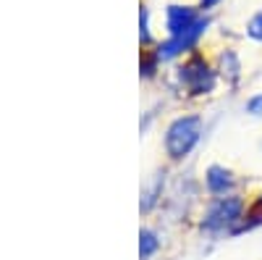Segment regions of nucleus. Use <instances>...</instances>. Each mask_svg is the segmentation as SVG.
Segmentation results:
<instances>
[{
	"label": "nucleus",
	"mask_w": 262,
	"mask_h": 260,
	"mask_svg": "<svg viewBox=\"0 0 262 260\" xmlns=\"http://www.w3.org/2000/svg\"><path fill=\"white\" fill-rule=\"evenodd\" d=\"M205 129H207V124H205V116L202 113H181V116H176L165 126V134H163V150H165V155L173 163L186 161L194 150L202 145Z\"/></svg>",
	"instance_id": "nucleus-2"
},
{
	"label": "nucleus",
	"mask_w": 262,
	"mask_h": 260,
	"mask_svg": "<svg viewBox=\"0 0 262 260\" xmlns=\"http://www.w3.org/2000/svg\"><path fill=\"white\" fill-rule=\"evenodd\" d=\"M139 39L142 45H149L152 42V32H149V8L139 6Z\"/></svg>",
	"instance_id": "nucleus-11"
},
{
	"label": "nucleus",
	"mask_w": 262,
	"mask_h": 260,
	"mask_svg": "<svg viewBox=\"0 0 262 260\" xmlns=\"http://www.w3.org/2000/svg\"><path fill=\"white\" fill-rule=\"evenodd\" d=\"M202 187L207 197H226V194L238 192V176L226 163H210L202 173Z\"/></svg>",
	"instance_id": "nucleus-4"
},
{
	"label": "nucleus",
	"mask_w": 262,
	"mask_h": 260,
	"mask_svg": "<svg viewBox=\"0 0 262 260\" xmlns=\"http://www.w3.org/2000/svg\"><path fill=\"white\" fill-rule=\"evenodd\" d=\"M257 200H259V203H262V192H259V194H257Z\"/></svg>",
	"instance_id": "nucleus-14"
},
{
	"label": "nucleus",
	"mask_w": 262,
	"mask_h": 260,
	"mask_svg": "<svg viewBox=\"0 0 262 260\" xmlns=\"http://www.w3.org/2000/svg\"><path fill=\"white\" fill-rule=\"evenodd\" d=\"M158 250H160V236L152 229H142L139 231V257L149 260L152 255H158Z\"/></svg>",
	"instance_id": "nucleus-8"
},
{
	"label": "nucleus",
	"mask_w": 262,
	"mask_h": 260,
	"mask_svg": "<svg viewBox=\"0 0 262 260\" xmlns=\"http://www.w3.org/2000/svg\"><path fill=\"white\" fill-rule=\"evenodd\" d=\"M249 208V197H244L242 192L226 194V197H210L200 213V221H196V229H200L202 236L207 239H223V236H231L233 229L238 226V221L244 218V213Z\"/></svg>",
	"instance_id": "nucleus-1"
},
{
	"label": "nucleus",
	"mask_w": 262,
	"mask_h": 260,
	"mask_svg": "<svg viewBox=\"0 0 262 260\" xmlns=\"http://www.w3.org/2000/svg\"><path fill=\"white\" fill-rule=\"evenodd\" d=\"M257 229H262V203H259L257 197H252V200H249V208H247V213H244V218L238 221V226L233 229L231 239H236V236H244V234H252V231H257Z\"/></svg>",
	"instance_id": "nucleus-7"
},
{
	"label": "nucleus",
	"mask_w": 262,
	"mask_h": 260,
	"mask_svg": "<svg viewBox=\"0 0 262 260\" xmlns=\"http://www.w3.org/2000/svg\"><path fill=\"white\" fill-rule=\"evenodd\" d=\"M202 11L194 6H181V3H170L165 8V32L168 37H179L184 32H189L196 21H200Z\"/></svg>",
	"instance_id": "nucleus-5"
},
{
	"label": "nucleus",
	"mask_w": 262,
	"mask_h": 260,
	"mask_svg": "<svg viewBox=\"0 0 262 260\" xmlns=\"http://www.w3.org/2000/svg\"><path fill=\"white\" fill-rule=\"evenodd\" d=\"M247 37L257 45H262V8L252 13V18L247 21Z\"/></svg>",
	"instance_id": "nucleus-9"
},
{
	"label": "nucleus",
	"mask_w": 262,
	"mask_h": 260,
	"mask_svg": "<svg viewBox=\"0 0 262 260\" xmlns=\"http://www.w3.org/2000/svg\"><path fill=\"white\" fill-rule=\"evenodd\" d=\"M158 66H160V58H158V53H144V55H142V63H139V69H142V76H144V79L155 76Z\"/></svg>",
	"instance_id": "nucleus-12"
},
{
	"label": "nucleus",
	"mask_w": 262,
	"mask_h": 260,
	"mask_svg": "<svg viewBox=\"0 0 262 260\" xmlns=\"http://www.w3.org/2000/svg\"><path fill=\"white\" fill-rule=\"evenodd\" d=\"M215 69H217V76H221L223 84L228 87H238L242 84V76H244V66H242V58H238L236 50L226 48L215 61Z\"/></svg>",
	"instance_id": "nucleus-6"
},
{
	"label": "nucleus",
	"mask_w": 262,
	"mask_h": 260,
	"mask_svg": "<svg viewBox=\"0 0 262 260\" xmlns=\"http://www.w3.org/2000/svg\"><path fill=\"white\" fill-rule=\"evenodd\" d=\"M221 3H223V0H200V6H196V8H200L202 13H207V11L217 8V6H221Z\"/></svg>",
	"instance_id": "nucleus-13"
},
{
	"label": "nucleus",
	"mask_w": 262,
	"mask_h": 260,
	"mask_svg": "<svg viewBox=\"0 0 262 260\" xmlns=\"http://www.w3.org/2000/svg\"><path fill=\"white\" fill-rule=\"evenodd\" d=\"M176 79H179V87L189 97H210L217 90V84H221L215 63L210 58H205L200 50L186 55L184 63L176 66Z\"/></svg>",
	"instance_id": "nucleus-3"
},
{
	"label": "nucleus",
	"mask_w": 262,
	"mask_h": 260,
	"mask_svg": "<svg viewBox=\"0 0 262 260\" xmlns=\"http://www.w3.org/2000/svg\"><path fill=\"white\" fill-rule=\"evenodd\" d=\"M259 153H262V139H259Z\"/></svg>",
	"instance_id": "nucleus-15"
},
{
	"label": "nucleus",
	"mask_w": 262,
	"mask_h": 260,
	"mask_svg": "<svg viewBox=\"0 0 262 260\" xmlns=\"http://www.w3.org/2000/svg\"><path fill=\"white\" fill-rule=\"evenodd\" d=\"M244 113L249 118H254V121H262V90L244 100Z\"/></svg>",
	"instance_id": "nucleus-10"
}]
</instances>
